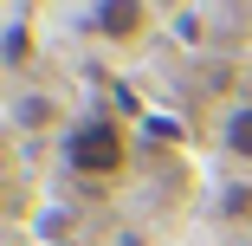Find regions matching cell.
<instances>
[{
  "label": "cell",
  "mask_w": 252,
  "mask_h": 246,
  "mask_svg": "<svg viewBox=\"0 0 252 246\" xmlns=\"http://www.w3.org/2000/svg\"><path fill=\"white\" fill-rule=\"evenodd\" d=\"M65 169L84 175V181H117V175L129 169V136H123V123H110V117L71 123V130H65Z\"/></svg>",
  "instance_id": "cell-1"
},
{
  "label": "cell",
  "mask_w": 252,
  "mask_h": 246,
  "mask_svg": "<svg viewBox=\"0 0 252 246\" xmlns=\"http://www.w3.org/2000/svg\"><path fill=\"white\" fill-rule=\"evenodd\" d=\"M91 26L104 33L110 45H136L149 33V7H142V0H97V7H91Z\"/></svg>",
  "instance_id": "cell-2"
},
{
  "label": "cell",
  "mask_w": 252,
  "mask_h": 246,
  "mask_svg": "<svg viewBox=\"0 0 252 246\" xmlns=\"http://www.w3.org/2000/svg\"><path fill=\"white\" fill-rule=\"evenodd\" d=\"M220 142H226V156L252 162V104H233V110H226V130H220Z\"/></svg>",
  "instance_id": "cell-3"
},
{
  "label": "cell",
  "mask_w": 252,
  "mask_h": 246,
  "mask_svg": "<svg viewBox=\"0 0 252 246\" xmlns=\"http://www.w3.org/2000/svg\"><path fill=\"white\" fill-rule=\"evenodd\" d=\"M52 117H59L52 97H20V104H13V123H20V130H45Z\"/></svg>",
  "instance_id": "cell-4"
},
{
  "label": "cell",
  "mask_w": 252,
  "mask_h": 246,
  "mask_svg": "<svg viewBox=\"0 0 252 246\" xmlns=\"http://www.w3.org/2000/svg\"><path fill=\"white\" fill-rule=\"evenodd\" d=\"M0 52H7V65H26V59H32V33L13 20V26H7V39H0Z\"/></svg>",
  "instance_id": "cell-5"
},
{
  "label": "cell",
  "mask_w": 252,
  "mask_h": 246,
  "mask_svg": "<svg viewBox=\"0 0 252 246\" xmlns=\"http://www.w3.org/2000/svg\"><path fill=\"white\" fill-rule=\"evenodd\" d=\"M220 208H226V220H252V188H226Z\"/></svg>",
  "instance_id": "cell-6"
}]
</instances>
